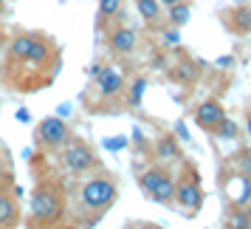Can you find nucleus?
I'll return each instance as SVG.
<instances>
[{
  "label": "nucleus",
  "instance_id": "1",
  "mask_svg": "<svg viewBox=\"0 0 251 229\" xmlns=\"http://www.w3.org/2000/svg\"><path fill=\"white\" fill-rule=\"evenodd\" d=\"M65 218V190L59 181H40L28 198V227H57Z\"/></svg>",
  "mask_w": 251,
  "mask_h": 229
},
{
  "label": "nucleus",
  "instance_id": "2",
  "mask_svg": "<svg viewBox=\"0 0 251 229\" xmlns=\"http://www.w3.org/2000/svg\"><path fill=\"white\" fill-rule=\"evenodd\" d=\"M116 198H119V184L107 172H93L88 178H82L76 190V201L85 215H104L116 204Z\"/></svg>",
  "mask_w": 251,
  "mask_h": 229
},
{
  "label": "nucleus",
  "instance_id": "3",
  "mask_svg": "<svg viewBox=\"0 0 251 229\" xmlns=\"http://www.w3.org/2000/svg\"><path fill=\"white\" fill-rule=\"evenodd\" d=\"M59 68V48L57 43L46 34V31H34V40H31V48H28V54L20 65H14V68H6L9 71H28V74H34L40 77L43 85H51V77L57 74Z\"/></svg>",
  "mask_w": 251,
  "mask_h": 229
},
{
  "label": "nucleus",
  "instance_id": "4",
  "mask_svg": "<svg viewBox=\"0 0 251 229\" xmlns=\"http://www.w3.org/2000/svg\"><path fill=\"white\" fill-rule=\"evenodd\" d=\"M57 164H59V172L62 175H85L99 167V159L93 147L79 136H71L62 147L57 150Z\"/></svg>",
  "mask_w": 251,
  "mask_h": 229
},
{
  "label": "nucleus",
  "instance_id": "5",
  "mask_svg": "<svg viewBox=\"0 0 251 229\" xmlns=\"http://www.w3.org/2000/svg\"><path fill=\"white\" fill-rule=\"evenodd\" d=\"M172 204L181 206L186 212V218H195L201 212V206H203V187H201V178H198L195 167H186V172L175 181V201Z\"/></svg>",
  "mask_w": 251,
  "mask_h": 229
},
{
  "label": "nucleus",
  "instance_id": "6",
  "mask_svg": "<svg viewBox=\"0 0 251 229\" xmlns=\"http://www.w3.org/2000/svg\"><path fill=\"white\" fill-rule=\"evenodd\" d=\"M71 136H74V133H71L68 122H62L59 116H48V119H43V122L37 125L34 142L43 153H57Z\"/></svg>",
  "mask_w": 251,
  "mask_h": 229
},
{
  "label": "nucleus",
  "instance_id": "7",
  "mask_svg": "<svg viewBox=\"0 0 251 229\" xmlns=\"http://www.w3.org/2000/svg\"><path fill=\"white\" fill-rule=\"evenodd\" d=\"M93 88H96V96H99V99L110 102V99H116V96L125 93L127 80H125V74H122L119 68H113V65H102L99 74L93 77Z\"/></svg>",
  "mask_w": 251,
  "mask_h": 229
},
{
  "label": "nucleus",
  "instance_id": "8",
  "mask_svg": "<svg viewBox=\"0 0 251 229\" xmlns=\"http://www.w3.org/2000/svg\"><path fill=\"white\" fill-rule=\"evenodd\" d=\"M226 198H228V204L234 206H249L251 204V175H243V172L237 170H231V175L226 178Z\"/></svg>",
  "mask_w": 251,
  "mask_h": 229
},
{
  "label": "nucleus",
  "instance_id": "9",
  "mask_svg": "<svg viewBox=\"0 0 251 229\" xmlns=\"http://www.w3.org/2000/svg\"><path fill=\"white\" fill-rule=\"evenodd\" d=\"M223 116H226V111H223V105L217 102V99H203L195 108V125L201 127V130H206V133H212L220 125Z\"/></svg>",
  "mask_w": 251,
  "mask_h": 229
},
{
  "label": "nucleus",
  "instance_id": "10",
  "mask_svg": "<svg viewBox=\"0 0 251 229\" xmlns=\"http://www.w3.org/2000/svg\"><path fill=\"white\" fill-rule=\"evenodd\" d=\"M136 46H138V34L133 31V29H127V26H116V29L107 31V48H110L113 54L127 57V54L136 51Z\"/></svg>",
  "mask_w": 251,
  "mask_h": 229
},
{
  "label": "nucleus",
  "instance_id": "11",
  "mask_svg": "<svg viewBox=\"0 0 251 229\" xmlns=\"http://www.w3.org/2000/svg\"><path fill=\"white\" fill-rule=\"evenodd\" d=\"M20 218H23V212H20V204H17L14 193H9L6 187H0V229L17 227Z\"/></svg>",
  "mask_w": 251,
  "mask_h": 229
},
{
  "label": "nucleus",
  "instance_id": "12",
  "mask_svg": "<svg viewBox=\"0 0 251 229\" xmlns=\"http://www.w3.org/2000/svg\"><path fill=\"white\" fill-rule=\"evenodd\" d=\"M31 40H34V31H20L9 40V48H6V68H14L20 65L31 48Z\"/></svg>",
  "mask_w": 251,
  "mask_h": 229
},
{
  "label": "nucleus",
  "instance_id": "13",
  "mask_svg": "<svg viewBox=\"0 0 251 229\" xmlns=\"http://www.w3.org/2000/svg\"><path fill=\"white\" fill-rule=\"evenodd\" d=\"M198 71H201V65H198L195 59L181 57V59H178V62L170 68V80L178 82V85H183V88H192L195 82H198Z\"/></svg>",
  "mask_w": 251,
  "mask_h": 229
},
{
  "label": "nucleus",
  "instance_id": "14",
  "mask_svg": "<svg viewBox=\"0 0 251 229\" xmlns=\"http://www.w3.org/2000/svg\"><path fill=\"white\" fill-rule=\"evenodd\" d=\"M152 153L158 161H178L181 159V142L175 133H161L152 144Z\"/></svg>",
  "mask_w": 251,
  "mask_h": 229
},
{
  "label": "nucleus",
  "instance_id": "15",
  "mask_svg": "<svg viewBox=\"0 0 251 229\" xmlns=\"http://www.w3.org/2000/svg\"><path fill=\"white\" fill-rule=\"evenodd\" d=\"M147 198L150 201H155V204H164V206H170L172 201H175V178H172L170 170L158 178V184L147 193Z\"/></svg>",
  "mask_w": 251,
  "mask_h": 229
},
{
  "label": "nucleus",
  "instance_id": "16",
  "mask_svg": "<svg viewBox=\"0 0 251 229\" xmlns=\"http://www.w3.org/2000/svg\"><path fill=\"white\" fill-rule=\"evenodd\" d=\"M226 23L237 34H251V6H234V9H228Z\"/></svg>",
  "mask_w": 251,
  "mask_h": 229
},
{
  "label": "nucleus",
  "instance_id": "17",
  "mask_svg": "<svg viewBox=\"0 0 251 229\" xmlns=\"http://www.w3.org/2000/svg\"><path fill=\"white\" fill-rule=\"evenodd\" d=\"M167 20H170V26H175V29H183V26L192 20V6H189L186 0H178V3L167 6Z\"/></svg>",
  "mask_w": 251,
  "mask_h": 229
},
{
  "label": "nucleus",
  "instance_id": "18",
  "mask_svg": "<svg viewBox=\"0 0 251 229\" xmlns=\"http://www.w3.org/2000/svg\"><path fill=\"white\" fill-rule=\"evenodd\" d=\"M136 12L144 23L152 26V23H158V17H161V3L158 0H136Z\"/></svg>",
  "mask_w": 251,
  "mask_h": 229
},
{
  "label": "nucleus",
  "instance_id": "19",
  "mask_svg": "<svg viewBox=\"0 0 251 229\" xmlns=\"http://www.w3.org/2000/svg\"><path fill=\"white\" fill-rule=\"evenodd\" d=\"M212 136L220 139V142H234V139L240 136V127H237V122H234V119L223 116V119H220V125L212 130Z\"/></svg>",
  "mask_w": 251,
  "mask_h": 229
},
{
  "label": "nucleus",
  "instance_id": "20",
  "mask_svg": "<svg viewBox=\"0 0 251 229\" xmlns=\"http://www.w3.org/2000/svg\"><path fill=\"white\" fill-rule=\"evenodd\" d=\"M144 91H147V80L144 77H136V80L130 82V91H127V105L130 108H138L141 99H144Z\"/></svg>",
  "mask_w": 251,
  "mask_h": 229
},
{
  "label": "nucleus",
  "instance_id": "21",
  "mask_svg": "<svg viewBox=\"0 0 251 229\" xmlns=\"http://www.w3.org/2000/svg\"><path fill=\"white\" fill-rule=\"evenodd\" d=\"M122 3H125V0H99V23L119 17V14H122Z\"/></svg>",
  "mask_w": 251,
  "mask_h": 229
},
{
  "label": "nucleus",
  "instance_id": "22",
  "mask_svg": "<svg viewBox=\"0 0 251 229\" xmlns=\"http://www.w3.org/2000/svg\"><path fill=\"white\" fill-rule=\"evenodd\" d=\"M228 227H251V212L246 209V206H237V212L228 218Z\"/></svg>",
  "mask_w": 251,
  "mask_h": 229
},
{
  "label": "nucleus",
  "instance_id": "23",
  "mask_svg": "<svg viewBox=\"0 0 251 229\" xmlns=\"http://www.w3.org/2000/svg\"><path fill=\"white\" fill-rule=\"evenodd\" d=\"M231 167L237 172H243V175H251V153L246 150V153H240L237 159H231Z\"/></svg>",
  "mask_w": 251,
  "mask_h": 229
},
{
  "label": "nucleus",
  "instance_id": "24",
  "mask_svg": "<svg viewBox=\"0 0 251 229\" xmlns=\"http://www.w3.org/2000/svg\"><path fill=\"white\" fill-rule=\"evenodd\" d=\"M161 40H164V46H178V43H181V29L170 26V29L164 31V37H161Z\"/></svg>",
  "mask_w": 251,
  "mask_h": 229
},
{
  "label": "nucleus",
  "instance_id": "25",
  "mask_svg": "<svg viewBox=\"0 0 251 229\" xmlns=\"http://www.w3.org/2000/svg\"><path fill=\"white\" fill-rule=\"evenodd\" d=\"M104 147H107V150H122V147H127V139H125V136L104 139Z\"/></svg>",
  "mask_w": 251,
  "mask_h": 229
},
{
  "label": "nucleus",
  "instance_id": "26",
  "mask_svg": "<svg viewBox=\"0 0 251 229\" xmlns=\"http://www.w3.org/2000/svg\"><path fill=\"white\" fill-rule=\"evenodd\" d=\"M175 136L181 139V142H189V130L183 127V122H175Z\"/></svg>",
  "mask_w": 251,
  "mask_h": 229
},
{
  "label": "nucleus",
  "instance_id": "27",
  "mask_svg": "<svg viewBox=\"0 0 251 229\" xmlns=\"http://www.w3.org/2000/svg\"><path fill=\"white\" fill-rule=\"evenodd\" d=\"M17 122H28V119H31V114H28V111H25V108H20V111H17Z\"/></svg>",
  "mask_w": 251,
  "mask_h": 229
},
{
  "label": "nucleus",
  "instance_id": "28",
  "mask_svg": "<svg viewBox=\"0 0 251 229\" xmlns=\"http://www.w3.org/2000/svg\"><path fill=\"white\" fill-rule=\"evenodd\" d=\"M231 62H234V59L228 57V54H226V57H220V59H217V65H220V68H228Z\"/></svg>",
  "mask_w": 251,
  "mask_h": 229
},
{
  "label": "nucleus",
  "instance_id": "29",
  "mask_svg": "<svg viewBox=\"0 0 251 229\" xmlns=\"http://www.w3.org/2000/svg\"><path fill=\"white\" fill-rule=\"evenodd\" d=\"M161 6H172V3H178V0H158Z\"/></svg>",
  "mask_w": 251,
  "mask_h": 229
},
{
  "label": "nucleus",
  "instance_id": "30",
  "mask_svg": "<svg viewBox=\"0 0 251 229\" xmlns=\"http://www.w3.org/2000/svg\"><path fill=\"white\" fill-rule=\"evenodd\" d=\"M0 80H3V71H0Z\"/></svg>",
  "mask_w": 251,
  "mask_h": 229
},
{
  "label": "nucleus",
  "instance_id": "31",
  "mask_svg": "<svg viewBox=\"0 0 251 229\" xmlns=\"http://www.w3.org/2000/svg\"><path fill=\"white\" fill-rule=\"evenodd\" d=\"M249 153H251V147H249Z\"/></svg>",
  "mask_w": 251,
  "mask_h": 229
},
{
  "label": "nucleus",
  "instance_id": "32",
  "mask_svg": "<svg viewBox=\"0 0 251 229\" xmlns=\"http://www.w3.org/2000/svg\"><path fill=\"white\" fill-rule=\"evenodd\" d=\"M0 156H3V153H0Z\"/></svg>",
  "mask_w": 251,
  "mask_h": 229
}]
</instances>
